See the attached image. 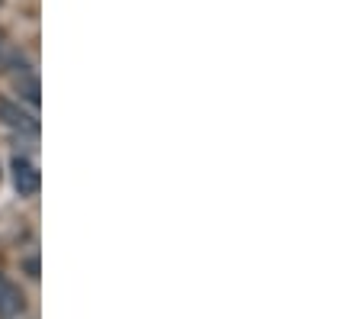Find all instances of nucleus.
Instances as JSON below:
<instances>
[{
    "instance_id": "f257e3e1",
    "label": "nucleus",
    "mask_w": 360,
    "mask_h": 319,
    "mask_svg": "<svg viewBox=\"0 0 360 319\" xmlns=\"http://www.w3.org/2000/svg\"><path fill=\"white\" fill-rule=\"evenodd\" d=\"M0 123L10 126V130H20V132H36L39 130L36 116H32L30 110H22V106L10 97H0Z\"/></svg>"
},
{
    "instance_id": "f03ea898",
    "label": "nucleus",
    "mask_w": 360,
    "mask_h": 319,
    "mask_svg": "<svg viewBox=\"0 0 360 319\" xmlns=\"http://www.w3.org/2000/svg\"><path fill=\"white\" fill-rule=\"evenodd\" d=\"M13 184L20 190V197H32L42 187V175H39V168L26 155H16L13 158Z\"/></svg>"
},
{
    "instance_id": "7ed1b4c3",
    "label": "nucleus",
    "mask_w": 360,
    "mask_h": 319,
    "mask_svg": "<svg viewBox=\"0 0 360 319\" xmlns=\"http://www.w3.org/2000/svg\"><path fill=\"white\" fill-rule=\"evenodd\" d=\"M22 310H26V300H22L20 287L7 274H0V319H20Z\"/></svg>"
},
{
    "instance_id": "20e7f679",
    "label": "nucleus",
    "mask_w": 360,
    "mask_h": 319,
    "mask_svg": "<svg viewBox=\"0 0 360 319\" xmlns=\"http://www.w3.org/2000/svg\"><path fill=\"white\" fill-rule=\"evenodd\" d=\"M16 61H22V58L7 46V42H4V36H0V71H7L10 65H16Z\"/></svg>"
},
{
    "instance_id": "39448f33",
    "label": "nucleus",
    "mask_w": 360,
    "mask_h": 319,
    "mask_svg": "<svg viewBox=\"0 0 360 319\" xmlns=\"http://www.w3.org/2000/svg\"><path fill=\"white\" fill-rule=\"evenodd\" d=\"M20 94L30 100L32 106H39V81H36V77H26V81L20 84Z\"/></svg>"
}]
</instances>
